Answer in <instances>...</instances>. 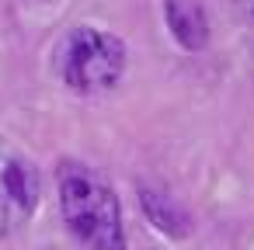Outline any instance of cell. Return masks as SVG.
I'll return each instance as SVG.
<instances>
[{
    "label": "cell",
    "instance_id": "3",
    "mask_svg": "<svg viewBox=\"0 0 254 250\" xmlns=\"http://www.w3.org/2000/svg\"><path fill=\"white\" fill-rule=\"evenodd\" d=\"M39 170L14 143L0 139V236L28 222L39 205Z\"/></svg>",
    "mask_w": 254,
    "mask_h": 250
},
{
    "label": "cell",
    "instance_id": "1",
    "mask_svg": "<svg viewBox=\"0 0 254 250\" xmlns=\"http://www.w3.org/2000/svg\"><path fill=\"white\" fill-rule=\"evenodd\" d=\"M56 188H60L63 222L87 250H126L119 198L94 167L63 160L56 174Z\"/></svg>",
    "mask_w": 254,
    "mask_h": 250
},
{
    "label": "cell",
    "instance_id": "4",
    "mask_svg": "<svg viewBox=\"0 0 254 250\" xmlns=\"http://www.w3.org/2000/svg\"><path fill=\"white\" fill-rule=\"evenodd\" d=\"M139 208H143V215L153 222V229H160L167 240H188L191 236V215L160 188V184H146V181H139Z\"/></svg>",
    "mask_w": 254,
    "mask_h": 250
},
{
    "label": "cell",
    "instance_id": "2",
    "mask_svg": "<svg viewBox=\"0 0 254 250\" xmlns=\"http://www.w3.org/2000/svg\"><path fill=\"white\" fill-rule=\"evenodd\" d=\"M56 73L77 94H105L126 73V42L112 32L77 25L56 49Z\"/></svg>",
    "mask_w": 254,
    "mask_h": 250
},
{
    "label": "cell",
    "instance_id": "5",
    "mask_svg": "<svg viewBox=\"0 0 254 250\" xmlns=\"http://www.w3.org/2000/svg\"><path fill=\"white\" fill-rule=\"evenodd\" d=\"M164 18L167 28L174 35V42L188 52H202L209 42V18L202 11L198 0H167L164 4Z\"/></svg>",
    "mask_w": 254,
    "mask_h": 250
},
{
    "label": "cell",
    "instance_id": "6",
    "mask_svg": "<svg viewBox=\"0 0 254 250\" xmlns=\"http://www.w3.org/2000/svg\"><path fill=\"white\" fill-rule=\"evenodd\" d=\"M230 4H233V7L247 18V21H254V0H230Z\"/></svg>",
    "mask_w": 254,
    "mask_h": 250
}]
</instances>
